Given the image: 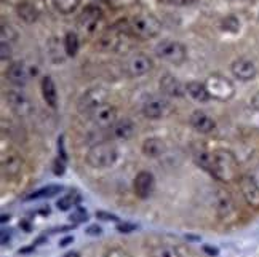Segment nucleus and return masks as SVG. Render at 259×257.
Returning <instances> with one entry per match:
<instances>
[{"mask_svg":"<svg viewBox=\"0 0 259 257\" xmlns=\"http://www.w3.org/2000/svg\"><path fill=\"white\" fill-rule=\"evenodd\" d=\"M208 171H210L211 176L218 181L226 182V184L234 182L238 177V162L231 150L219 149L211 153Z\"/></svg>","mask_w":259,"mask_h":257,"instance_id":"f257e3e1","label":"nucleus"},{"mask_svg":"<svg viewBox=\"0 0 259 257\" xmlns=\"http://www.w3.org/2000/svg\"><path fill=\"white\" fill-rule=\"evenodd\" d=\"M115 160H117V149L111 142L95 144L87 152V163L92 168H96V170L112 166Z\"/></svg>","mask_w":259,"mask_h":257,"instance_id":"f03ea898","label":"nucleus"},{"mask_svg":"<svg viewBox=\"0 0 259 257\" xmlns=\"http://www.w3.org/2000/svg\"><path fill=\"white\" fill-rule=\"evenodd\" d=\"M162 29V23L151 15V13H141L132 19L130 24V31H132L133 37L141 38V40H149L158 35Z\"/></svg>","mask_w":259,"mask_h":257,"instance_id":"7ed1b4c3","label":"nucleus"},{"mask_svg":"<svg viewBox=\"0 0 259 257\" xmlns=\"http://www.w3.org/2000/svg\"><path fill=\"white\" fill-rule=\"evenodd\" d=\"M205 86L213 99L218 101H229L235 94L234 83L221 74H211L205 80Z\"/></svg>","mask_w":259,"mask_h":257,"instance_id":"20e7f679","label":"nucleus"},{"mask_svg":"<svg viewBox=\"0 0 259 257\" xmlns=\"http://www.w3.org/2000/svg\"><path fill=\"white\" fill-rule=\"evenodd\" d=\"M155 55L163 59L166 63H171L175 66L183 64L186 59H187V50L186 46L181 42H176V40H162L160 43H157L155 46Z\"/></svg>","mask_w":259,"mask_h":257,"instance_id":"39448f33","label":"nucleus"},{"mask_svg":"<svg viewBox=\"0 0 259 257\" xmlns=\"http://www.w3.org/2000/svg\"><path fill=\"white\" fill-rule=\"evenodd\" d=\"M103 19V12L101 8H98L96 5H88L82 15L78 16V21H77V27H78V32L82 35H93L98 29L99 21Z\"/></svg>","mask_w":259,"mask_h":257,"instance_id":"423d86ee","label":"nucleus"},{"mask_svg":"<svg viewBox=\"0 0 259 257\" xmlns=\"http://www.w3.org/2000/svg\"><path fill=\"white\" fill-rule=\"evenodd\" d=\"M107 101V91L101 86H95V88H90L87 90L82 96L80 99H78V111L82 114H92L96 107L106 104Z\"/></svg>","mask_w":259,"mask_h":257,"instance_id":"0eeeda50","label":"nucleus"},{"mask_svg":"<svg viewBox=\"0 0 259 257\" xmlns=\"http://www.w3.org/2000/svg\"><path fill=\"white\" fill-rule=\"evenodd\" d=\"M37 74V67L35 66H29L26 63H13L12 66L8 67L7 71V78L13 85H18V86H23L26 85L31 78Z\"/></svg>","mask_w":259,"mask_h":257,"instance_id":"6e6552de","label":"nucleus"},{"mask_svg":"<svg viewBox=\"0 0 259 257\" xmlns=\"http://www.w3.org/2000/svg\"><path fill=\"white\" fill-rule=\"evenodd\" d=\"M152 69V59L146 53H135L128 58L125 64V71L130 77H141L146 75Z\"/></svg>","mask_w":259,"mask_h":257,"instance_id":"1a4fd4ad","label":"nucleus"},{"mask_svg":"<svg viewBox=\"0 0 259 257\" xmlns=\"http://www.w3.org/2000/svg\"><path fill=\"white\" fill-rule=\"evenodd\" d=\"M90 118H92L95 126L106 130V128H111L117 122V109L112 104L106 102L103 106L96 107L95 111L90 114Z\"/></svg>","mask_w":259,"mask_h":257,"instance_id":"9d476101","label":"nucleus"},{"mask_svg":"<svg viewBox=\"0 0 259 257\" xmlns=\"http://www.w3.org/2000/svg\"><path fill=\"white\" fill-rule=\"evenodd\" d=\"M5 99L10 106V109L18 115V117H29L32 114L34 107H32V102L29 101V97L24 96L23 93L19 91H8Z\"/></svg>","mask_w":259,"mask_h":257,"instance_id":"9b49d317","label":"nucleus"},{"mask_svg":"<svg viewBox=\"0 0 259 257\" xmlns=\"http://www.w3.org/2000/svg\"><path fill=\"white\" fill-rule=\"evenodd\" d=\"M216 213L221 221L232 219L235 216V203L232 195L224 189H218L216 192Z\"/></svg>","mask_w":259,"mask_h":257,"instance_id":"f8f14e48","label":"nucleus"},{"mask_svg":"<svg viewBox=\"0 0 259 257\" xmlns=\"http://www.w3.org/2000/svg\"><path fill=\"white\" fill-rule=\"evenodd\" d=\"M135 193L138 198H141V200H146L149 198L154 190H155V177L152 173H149V171H141V173H138L136 177H135Z\"/></svg>","mask_w":259,"mask_h":257,"instance_id":"ddd939ff","label":"nucleus"},{"mask_svg":"<svg viewBox=\"0 0 259 257\" xmlns=\"http://www.w3.org/2000/svg\"><path fill=\"white\" fill-rule=\"evenodd\" d=\"M168 111H170V106L160 96H152L144 102L143 106V114L149 120H158V118H163Z\"/></svg>","mask_w":259,"mask_h":257,"instance_id":"4468645a","label":"nucleus"},{"mask_svg":"<svg viewBox=\"0 0 259 257\" xmlns=\"http://www.w3.org/2000/svg\"><path fill=\"white\" fill-rule=\"evenodd\" d=\"M231 71H232V75L242 82H250L256 77V66L253 61H250V59H246V58L235 59L231 66Z\"/></svg>","mask_w":259,"mask_h":257,"instance_id":"2eb2a0df","label":"nucleus"},{"mask_svg":"<svg viewBox=\"0 0 259 257\" xmlns=\"http://www.w3.org/2000/svg\"><path fill=\"white\" fill-rule=\"evenodd\" d=\"M240 190L245 201L254 210H259V185L250 176H243L240 179Z\"/></svg>","mask_w":259,"mask_h":257,"instance_id":"dca6fc26","label":"nucleus"},{"mask_svg":"<svg viewBox=\"0 0 259 257\" xmlns=\"http://www.w3.org/2000/svg\"><path fill=\"white\" fill-rule=\"evenodd\" d=\"M160 91L165 96H170V97H183L187 91H186V86L178 80V78L171 74H166L160 78Z\"/></svg>","mask_w":259,"mask_h":257,"instance_id":"f3484780","label":"nucleus"},{"mask_svg":"<svg viewBox=\"0 0 259 257\" xmlns=\"http://www.w3.org/2000/svg\"><path fill=\"white\" fill-rule=\"evenodd\" d=\"M189 122H191V126L195 131L202 133V134H210L214 131V128H216V123H214L213 118L202 111H195L191 115V120Z\"/></svg>","mask_w":259,"mask_h":257,"instance_id":"a211bd4d","label":"nucleus"},{"mask_svg":"<svg viewBox=\"0 0 259 257\" xmlns=\"http://www.w3.org/2000/svg\"><path fill=\"white\" fill-rule=\"evenodd\" d=\"M23 171V158L18 152H8L2 157V173L8 177H15Z\"/></svg>","mask_w":259,"mask_h":257,"instance_id":"6ab92c4d","label":"nucleus"},{"mask_svg":"<svg viewBox=\"0 0 259 257\" xmlns=\"http://www.w3.org/2000/svg\"><path fill=\"white\" fill-rule=\"evenodd\" d=\"M111 134L115 137V139H130V137L133 136L135 133V125L132 120H128V118H123V120H117L111 128Z\"/></svg>","mask_w":259,"mask_h":257,"instance_id":"aec40b11","label":"nucleus"},{"mask_svg":"<svg viewBox=\"0 0 259 257\" xmlns=\"http://www.w3.org/2000/svg\"><path fill=\"white\" fill-rule=\"evenodd\" d=\"M165 150H166V145L160 137H149V139L143 142V153L149 158L162 157Z\"/></svg>","mask_w":259,"mask_h":257,"instance_id":"412c9836","label":"nucleus"},{"mask_svg":"<svg viewBox=\"0 0 259 257\" xmlns=\"http://www.w3.org/2000/svg\"><path fill=\"white\" fill-rule=\"evenodd\" d=\"M42 96L45 102L50 107H56L58 106V91H56V85L53 82V78L50 75H45L42 78Z\"/></svg>","mask_w":259,"mask_h":257,"instance_id":"4be33fe9","label":"nucleus"},{"mask_svg":"<svg viewBox=\"0 0 259 257\" xmlns=\"http://www.w3.org/2000/svg\"><path fill=\"white\" fill-rule=\"evenodd\" d=\"M16 13L18 16L26 23H35L38 19V10L32 2H27V0H23L16 5Z\"/></svg>","mask_w":259,"mask_h":257,"instance_id":"5701e85b","label":"nucleus"},{"mask_svg":"<svg viewBox=\"0 0 259 257\" xmlns=\"http://www.w3.org/2000/svg\"><path fill=\"white\" fill-rule=\"evenodd\" d=\"M186 91L197 102H206L208 99H211L205 83H200V82H189L186 85Z\"/></svg>","mask_w":259,"mask_h":257,"instance_id":"b1692460","label":"nucleus"},{"mask_svg":"<svg viewBox=\"0 0 259 257\" xmlns=\"http://www.w3.org/2000/svg\"><path fill=\"white\" fill-rule=\"evenodd\" d=\"M64 53L69 58H74L78 53V48H80V40H78V35L75 32H67L64 37Z\"/></svg>","mask_w":259,"mask_h":257,"instance_id":"393cba45","label":"nucleus"},{"mask_svg":"<svg viewBox=\"0 0 259 257\" xmlns=\"http://www.w3.org/2000/svg\"><path fill=\"white\" fill-rule=\"evenodd\" d=\"M78 203H80V195H78V192H71V193H66L64 196H61V198L58 200L56 206H58V210H61V211H67V210H71V208L77 206Z\"/></svg>","mask_w":259,"mask_h":257,"instance_id":"a878e982","label":"nucleus"},{"mask_svg":"<svg viewBox=\"0 0 259 257\" xmlns=\"http://www.w3.org/2000/svg\"><path fill=\"white\" fill-rule=\"evenodd\" d=\"M63 190L61 185H48V187H44V189L37 190V192H32L31 195L26 196V200H38V198H48V196H53L56 193H59Z\"/></svg>","mask_w":259,"mask_h":257,"instance_id":"bb28decb","label":"nucleus"},{"mask_svg":"<svg viewBox=\"0 0 259 257\" xmlns=\"http://www.w3.org/2000/svg\"><path fill=\"white\" fill-rule=\"evenodd\" d=\"M151 257H181V254H179V251L176 248H173V246L158 244L152 248Z\"/></svg>","mask_w":259,"mask_h":257,"instance_id":"cd10ccee","label":"nucleus"},{"mask_svg":"<svg viewBox=\"0 0 259 257\" xmlns=\"http://www.w3.org/2000/svg\"><path fill=\"white\" fill-rule=\"evenodd\" d=\"M221 29H223L224 32H229V34H237L238 31H240V21H238L237 16L229 15V16L223 18Z\"/></svg>","mask_w":259,"mask_h":257,"instance_id":"c85d7f7f","label":"nucleus"},{"mask_svg":"<svg viewBox=\"0 0 259 257\" xmlns=\"http://www.w3.org/2000/svg\"><path fill=\"white\" fill-rule=\"evenodd\" d=\"M80 4V0H55L56 8L61 12L63 15H71L75 12V8Z\"/></svg>","mask_w":259,"mask_h":257,"instance_id":"c756f323","label":"nucleus"},{"mask_svg":"<svg viewBox=\"0 0 259 257\" xmlns=\"http://www.w3.org/2000/svg\"><path fill=\"white\" fill-rule=\"evenodd\" d=\"M16 37H18V32L15 29L7 23H2V42L8 43L12 40H16Z\"/></svg>","mask_w":259,"mask_h":257,"instance_id":"7c9ffc66","label":"nucleus"},{"mask_svg":"<svg viewBox=\"0 0 259 257\" xmlns=\"http://www.w3.org/2000/svg\"><path fill=\"white\" fill-rule=\"evenodd\" d=\"M103 257H132V255H130L126 251L120 249V248H112V249L106 251Z\"/></svg>","mask_w":259,"mask_h":257,"instance_id":"2f4dec72","label":"nucleus"},{"mask_svg":"<svg viewBox=\"0 0 259 257\" xmlns=\"http://www.w3.org/2000/svg\"><path fill=\"white\" fill-rule=\"evenodd\" d=\"M87 213L82 210V208H77L75 210V213H72V216H71V219L72 221H75V222H85L87 221Z\"/></svg>","mask_w":259,"mask_h":257,"instance_id":"473e14b6","label":"nucleus"},{"mask_svg":"<svg viewBox=\"0 0 259 257\" xmlns=\"http://www.w3.org/2000/svg\"><path fill=\"white\" fill-rule=\"evenodd\" d=\"M64 166H66V160H63L61 157L55 162V174H63L64 173Z\"/></svg>","mask_w":259,"mask_h":257,"instance_id":"72a5a7b5","label":"nucleus"},{"mask_svg":"<svg viewBox=\"0 0 259 257\" xmlns=\"http://www.w3.org/2000/svg\"><path fill=\"white\" fill-rule=\"evenodd\" d=\"M96 217H98V219H103V221H118V217H117V216L109 214V213H104V211H98V213H96Z\"/></svg>","mask_w":259,"mask_h":257,"instance_id":"f704fd0d","label":"nucleus"},{"mask_svg":"<svg viewBox=\"0 0 259 257\" xmlns=\"http://www.w3.org/2000/svg\"><path fill=\"white\" fill-rule=\"evenodd\" d=\"M117 229L120 233H130V232H133L136 229V225H133V224H118Z\"/></svg>","mask_w":259,"mask_h":257,"instance_id":"c9c22d12","label":"nucleus"},{"mask_svg":"<svg viewBox=\"0 0 259 257\" xmlns=\"http://www.w3.org/2000/svg\"><path fill=\"white\" fill-rule=\"evenodd\" d=\"M160 2H165V4H175V5H189L195 2V0H160Z\"/></svg>","mask_w":259,"mask_h":257,"instance_id":"e433bc0d","label":"nucleus"},{"mask_svg":"<svg viewBox=\"0 0 259 257\" xmlns=\"http://www.w3.org/2000/svg\"><path fill=\"white\" fill-rule=\"evenodd\" d=\"M10 52H12V50H10V45L2 42V61H5L7 58H10V55H12Z\"/></svg>","mask_w":259,"mask_h":257,"instance_id":"4c0bfd02","label":"nucleus"},{"mask_svg":"<svg viewBox=\"0 0 259 257\" xmlns=\"http://www.w3.org/2000/svg\"><path fill=\"white\" fill-rule=\"evenodd\" d=\"M101 227H98V225H92V227H88L87 229V233L88 235H101Z\"/></svg>","mask_w":259,"mask_h":257,"instance_id":"58836bf2","label":"nucleus"},{"mask_svg":"<svg viewBox=\"0 0 259 257\" xmlns=\"http://www.w3.org/2000/svg\"><path fill=\"white\" fill-rule=\"evenodd\" d=\"M10 238H12V233H10V230H2V244L7 246V243L10 241Z\"/></svg>","mask_w":259,"mask_h":257,"instance_id":"ea45409f","label":"nucleus"},{"mask_svg":"<svg viewBox=\"0 0 259 257\" xmlns=\"http://www.w3.org/2000/svg\"><path fill=\"white\" fill-rule=\"evenodd\" d=\"M251 107H253V109H256V111L259 112V91L251 97Z\"/></svg>","mask_w":259,"mask_h":257,"instance_id":"a19ab883","label":"nucleus"},{"mask_svg":"<svg viewBox=\"0 0 259 257\" xmlns=\"http://www.w3.org/2000/svg\"><path fill=\"white\" fill-rule=\"evenodd\" d=\"M205 251L208 254H211V255H216L218 254V249H211V248H208V246H205Z\"/></svg>","mask_w":259,"mask_h":257,"instance_id":"79ce46f5","label":"nucleus"},{"mask_svg":"<svg viewBox=\"0 0 259 257\" xmlns=\"http://www.w3.org/2000/svg\"><path fill=\"white\" fill-rule=\"evenodd\" d=\"M64 257H80V254H78L77 251H71V252H67Z\"/></svg>","mask_w":259,"mask_h":257,"instance_id":"37998d69","label":"nucleus"},{"mask_svg":"<svg viewBox=\"0 0 259 257\" xmlns=\"http://www.w3.org/2000/svg\"><path fill=\"white\" fill-rule=\"evenodd\" d=\"M72 240H74V238H72V236H69V238H66V240H63V241H61V244H59V246H66L67 243H71Z\"/></svg>","mask_w":259,"mask_h":257,"instance_id":"c03bdc74","label":"nucleus"},{"mask_svg":"<svg viewBox=\"0 0 259 257\" xmlns=\"http://www.w3.org/2000/svg\"><path fill=\"white\" fill-rule=\"evenodd\" d=\"M238 2H250V0H238Z\"/></svg>","mask_w":259,"mask_h":257,"instance_id":"a18cd8bd","label":"nucleus"},{"mask_svg":"<svg viewBox=\"0 0 259 257\" xmlns=\"http://www.w3.org/2000/svg\"><path fill=\"white\" fill-rule=\"evenodd\" d=\"M98 2H109V0H98Z\"/></svg>","mask_w":259,"mask_h":257,"instance_id":"49530a36","label":"nucleus"}]
</instances>
